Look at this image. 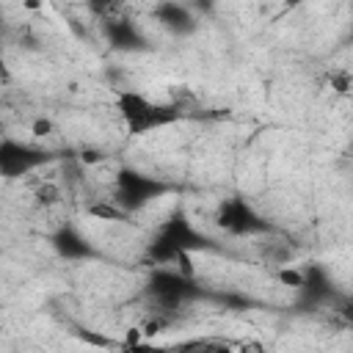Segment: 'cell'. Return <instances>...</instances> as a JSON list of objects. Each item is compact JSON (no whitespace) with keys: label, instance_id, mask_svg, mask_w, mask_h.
<instances>
[{"label":"cell","instance_id":"7a4b0ae2","mask_svg":"<svg viewBox=\"0 0 353 353\" xmlns=\"http://www.w3.org/2000/svg\"><path fill=\"white\" fill-rule=\"evenodd\" d=\"M240 353H262V347L251 342V345H243V347H240Z\"/></svg>","mask_w":353,"mask_h":353},{"label":"cell","instance_id":"6da1fadb","mask_svg":"<svg viewBox=\"0 0 353 353\" xmlns=\"http://www.w3.org/2000/svg\"><path fill=\"white\" fill-rule=\"evenodd\" d=\"M121 116L127 119L130 130H149V127H154L157 121H163L160 108L152 105V102H146V99L138 97V94H127V97L121 99Z\"/></svg>","mask_w":353,"mask_h":353}]
</instances>
